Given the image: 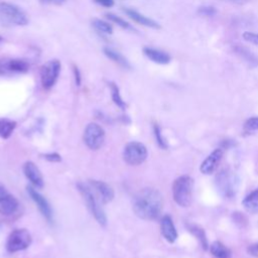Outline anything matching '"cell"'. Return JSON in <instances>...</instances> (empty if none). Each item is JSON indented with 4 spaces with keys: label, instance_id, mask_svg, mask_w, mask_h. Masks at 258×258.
I'll list each match as a JSON object with an SVG mask.
<instances>
[{
    "label": "cell",
    "instance_id": "6da1fadb",
    "mask_svg": "<svg viewBox=\"0 0 258 258\" xmlns=\"http://www.w3.org/2000/svg\"><path fill=\"white\" fill-rule=\"evenodd\" d=\"M162 208L163 198L156 188H142L135 194L132 200V210L142 220H156L160 216Z\"/></svg>",
    "mask_w": 258,
    "mask_h": 258
},
{
    "label": "cell",
    "instance_id": "7a4b0ae2",
    "mask_svg": "<svg viewBox=\"0 0 258 258\" xmlns=\"http://www.w3.org/2000/svg\"><path fill=\"white\" fill-rule=\"evenodd\" d=\"M77 187L83 197L87 208L91 212L92 216L95 218V220L100 224L101 226L105 227L107 225V217L105 215V212L101 206V202L96 197L95 192L91 188V186L88 183L84 182H78Z\"/></svg>",
    "mask_w": 258,
    "mask_h": 258
},
{
    "label": "cell",
    "instance_id": "3957f363",
    "mask_svg": "<svg viewBox=\"0 0 258 258\" xmlns=\"http://www.w3.org/2000/svg\"><path fill=\"white\" fill-rule=\"evenodd\" d=\"M194 179L188 175H181L172 183V197L174 202L182 207H189L192 202Z\"/></svg>",
    "mask_w": 258,
    "mask_h": 258
},
{
    "label": "cell",
    "instance_id": "277c9868",
    "mask_svg": "<svg viewBox=\"0 0 258 258\" xmlns=\"http://www.w3.org/2000/svg\"><path fill=\"white\" fill-rule=\"evenodd\" d=\"M0 23L4 26L12 25H26L28 23V18L25 12L18 6L8 3H0Z\"/></svg>",
    "mask_w": 258,
    "mask_h": 258
},
{
    "label": "cell",
    "instance_id": "5b68a950",
    "mask_svg": "<svg viewBox=\"0 0 258 258\" xmlns=\"http://www.w3.org/2000/svg\"><path fill=\"white\" fill-rule=\"evenodd\" d=\"M238 184L237 175L230 169H224L216 176V186L224 198H233L238 190Z\"/></svg>",
    "mask_w": 258,
    "mask_h": 258
},
{
    "label": "cell",
    "instance_id": "8992f818",
    "mask_svg": "<svg viewBox=\"0 0 258 258\" xmlns=\"http://www.w3.org/2000/svg\"><path fill=\"white\" fill-rule=\"evenodd\" d=\"M148 152L146 146L138 141L127 143L123 150V158L129 165H139L147 158Z\"/></svg>",
    "mask_w": 258,
    "mask_h": 258
},
{
    "label": "cell",
    "instance_id": "52a82bcc",
    "mask_svg": "<svg viewBox=\"0 0 258 258\" xmlns=\"http://www.w3.org/2000/svg\"><path fill=\"white\" fill-rule=\"evenodd\" d=\"M31 242V235L26 229H15L7 238L6 249L10 253H15L28 248Z\"/></svg>",
    "mask_w": 258,
    "mask_h": 258
},
{
    "label": "cell",
    "instance_id": "ba28073f",
    "mask_svg": "<svg viewBox=\"0 0 258 258\" xmlns=\"http://www.w3.org/2000/svg\"><path fill=\"white\" fill-rule=\"evenodd\" d=\"M60 62L57 59H50L40 68V82L45 90L51 89L56 83L60 73Z\"/></svg>",
    "mask_w": 258,
    "mask_h": 258
},
{
    "label": "cell",
    "instance_id": "9c48e42d",
    "mask_svg": "<svg viewBox=\"0 0 258 258\" xmlns=\"http://www.w3.org/2000/svg\"><path fill=\"white\" fill-rule=\"evenodd\" d=\"M84 142L92 150L102 147L105 140V131L97 123H89L84 130Z\"/></svg>",
    "mask_w": 258,
    "mask_h": 258
},
{
    "label": "cell",
    "instance_id": "30bf717a",
    "mask_svg": "<svg viewBox=\"0 0 258 258\" xmlns=\"http://www.w3.org/2000/svg\"><path fill=\"white\" fill-rule=\"evenodd\" d=\"M29 70V63L21 58L8 56L0 57V76L25 74Z\"/></svg>",
    "mask_w": 258,
    "mask_h": 258
},
{
    "label": "cell",
    "instance_id": "8fae6325",
    "mask_svg": "<svg viewBox=\"0 0 258 258\" xmlns=\"http://www.w3.org/2000/svg\"><path fill=\"white\" fill-rule=\"evenodd\" d=\"M19 209L18 200L0 183V214L11 216Z\"/></svg>",
    "mask_w": 258,
    "mask_h": 258
},
{
    "label": "cell",
    "instance_id": "7c38bea8",
    "mask_svg": "<svg viewBox=\"0 0 258 258\" xmlns=\"http://www.w3.org/2000/svg\"><path fill=\"white\" fill-rule=\"evenodd\" d=\"M88 184L91 186V188L93 189V191L95 192L96 197L102 205H106L114 199V189L107 182L102 180L91 179L89 180Z\"/></svg>",
    "mask_w": 258,
    "mask_h": 258
},
{
    "label": "cell",
    "instance_id": "4fadbf2b",
    "mask_svg": "<svg viewBox=\"0 0 258 258\" xmlns=\"http://www.w3.org/2000/svg\"><path fill=\"white\" fill-rule=\"evenodd\" d=\"M26 189H27V192L30 196L31 200L35 203V205L37 206L38 210L42 214V216L49 223H51V221H52V211H51V208H50L47 200L41 194H39L36 190V188L33 187L32 185H27Z\"/></svg>",
    "mask_w": 258,
    "mask_h": 258
},
{
    "label": "cell",
    "instance_id": "5bb4252c",
    "mask_svg": "<svg viewBox=\"0 0 258 258\" xmlns=\"http://www.w3.org/2000/svg\"><path fill=\"white\" fill-rule=\"evenodd\" d=\"M23 172L33 187L39 188V189L43 187L44 180H43L42 174L34 162L26 161L23 164Z\"/></svg>",
    "mask_w": 258,
    "mask_h": 258
},
{
    "label": "cell",
    "instance_id": "9a60e30c",
    "mask_svg": "<svg viewBox=\"0 0 258 258\" xmlns=\"http://www.w3.org/2000/svg\"><path fill=\"white\" fill-rule=\"evenodd\" d=\"M223 154H224V150L222 148H217L209 156H207V158L202 162L200 167V170L202 171V173L204 174L213 173L217 169L223 157Z\"/></svg>",
    "mask_w": 258,
    "mask_h": 258
},
{
    "label": "cell",
    "instance_id": "2e32d148",
    "mask_svg": "<svg viewBox=\"0 0 258 258\" xmlns=\"http://www.w3.org/2000/svg\"><path fill=\"white\" fill-rule=\"evenodd\" d=\"M160 231H161L162 236L164 237V239L167 242H169V243L175 242V240L177 238V232H176V229L174 227V224H173L170 216L165 215L161 218Z\"/></svg>",
    "mask_w": 258,
    "mask_h": 258
},
{
    "label": "cell",
    "instance_id": "e0dca14e",
    "mask_svg": "<svg viewBox=\"0 0 258 258\" xmlns=\"http://www.w3.org/2000/svg\"><path fill=\"white\" fill-rule=\"evenodd\" d=\"M124 12L127 14V16L129 18H131L133 21L143 25V26H146V27H150V28H154V29H159L160 28V25L154 21L153 19L143 15L142 13L136 11V10H133V9H128V8H124L123 9Z\"/></svg>",
    "mask_w": 258,
    "mask_h": 258
},
{
    "label": "cell",
    "instance_id": "ac0fdd59",
    "mask_svg": "<svg viewBox=\"0 0 258 258\" xmlns=\"http://www.w3.org/2000/svg\"><path fill=\"white\" fill-rule=\"evenodd\" d=\"M143 53L147 58L159 64H167L170 61V55L167 52L154 47H143Z\"/></svg>",
    "mask_w": 258,
    "mask_h": 258
},
{
    "label": "cell",
    "instance_id": "d6986e66",
    "mask_svg": "<svg viewBox=\"0 0 258 258\" xmlns=\"http://www.w3.org/2000/svg\"><path fill=\"white\" fill-rule=\"evenodd\" d=\"M244 209L250 214L258 213V188L251 191L242 202Z\"/></svg>",
    "mask_w": 258,
    "mask_h": 258
},
{
    "label": "cell",
    "instance_id": "ffe728a7",
    "mask_svg": "<svg viewBox=\"0 0 258 258\" xmlns=\"http://www.w3.org/2000/svg\"><path fill=\"white\" fill-rule=\"evenodd\" d=\"M104 53L106 54V56H108L110 59H112L114 62L118 63L119 66H121L122 68L125 69H130V62L128 61V59L121 54L119 51L111 48V47H105L104 48Z\"/></svg>",
    "mask_w": 258,
    "mask_h": 258
},
{
    "label": "cell",
    "instance_id": "44dd1931",
    "mask_svg": "<svg viewBox=\"0 0 258 258\" xmlns=\"http://www.w3.org/2000/svg\"><path fill=\"white\" fill-rule=\"evenodd\" d=\"M209 248L215 258H230L232 255L231 250L220 241L213 242Z\"/></svg>",
    "mask_w": 258,
    "mask_h": 258
},
{
    "label": "cell",
    "instance_id": "7402d4cb",
    "mask_svg": "<svg viewBox=\"0 0 258 258\" xmlns=\"http://www.w3.org/2000/svg\"><path fill=\"white\" fill-rule=\"evenodd\" d=\"M16 128V122L7 118H0V137L8 139Z\"/></svg>",
    "mask_w": 258,
    "mask_h": 258
},
{
    "label": "cell",
    "instance_id": "603a6c76",
    "mask_svg": "<svg viewBox=\"0 0 258 258\" xmlns=\"http://www.w3.org/2000/svg\"><path fill=\"white\" fill-rule=\"evenodd\" d=\"M187 229L188 231L199 240V242L201 243L202 247L207 250L209 248V244H208V240L205 234V231L203 230V228H201L200 226L196 225V224H187Z\"/></svg>",
    "mask_w": 258,
    "mask_h": 258
},
{
    "label": "cell",
    "instance_id": "cb8c5ba5",
    "mask_svg": "<svg viewBox=\"0 0 258 258\" xmlns=\"http://www.w3.org/2000/svg\"><path fill=\"white\" fill-rule=\"evenodd\" d=\"M235 50L251 67H256L258 64V57L252 51L247 49V47L238 46V47H235Z\"/></svg>",
    "mask_w": 258,
    "mask_h": 258
},
{
    "label": "cell",
    "instance_id": "d4e9b609",
    "mask_svg": "<svg viewBox=\"0 0 258 258\" xmlns=\"http://www.w3.org/2000/svg\"><path fill=\"white\" fill-rule=\"evenodd\" d=\"M109 87H110V90H111V97H112V100L113 102L121 109H125L126 108V103L125 101H123L121 95H120V91H119V88L118 86L113 83V82H110L109 83Z\"/></svg>",
    "mask_w": 258,
    "mask_h": 258
},
{
    "label": "cell",
    "instance_id": "484cf974",
    "mask_svg": "<svg viewBox=\"0 0 258 258\" xmlns=\"http://www.w3.org/2000/svg\"><path fill=\"white\" fill-rule=\"evenodd\" d=\"M92 24H93L94 28H95L97 31H99V32L106 33V34H112V33H113V27H112V25H111L110 23L104 21V20L95 18V19H93Z\"/></svg>",
    "mask_w": 258,
    "mask_h": 258
},
{
    "label": "cell",
    "instance_id": "4316f807",
    "mask_svg": "<svg viewBox=\"0 0 258 258\" xmlns=\"http://www.w3.org/2000/svg\"><path fill=\"white\" fill-rule=\"evenodd\" d=\"M106 17H107L110 21L116 23L118 26H120V27H122V28H124V29L134 30V28H133L127 21H125L124 19H122L121 17H119V16H117V15H115V14H113V13H107V14H106Z\"/></svg>",
    "mask_w": 258,
    "mask_h": 258
},
{
    "label": "cell",
    "instance_id": "83f0119b",
    "mask_svg": "<svg viewBox=\"0 0 258 258\" xmlns=\"http://www.w3.org/2000/svg\"><path fill=\"white\" fill-rule=\"evenodd\" d=\"M243 130L245 133H252L258 130V117H252L246 120L243 126Z\"/></svg>",
    "mask_w": 258,
    "mask_h": 258
},
{
    "label": "cell",
    "instance_id": "f1b7e54d",
    "mask_svg": "<svg viewBox=\"0 0 258 258\" xmlns=\"http://www.w3.org/2000/svg\"><path fill=\"white\" fill-rule=\"evenodd\" d=\"M153 131H154V135H155V138H156V141L158 143V145L161 147V148H166L167 147V144L166 142L164 141L162 135H161V131H160V128L157 124H154L153 125Z\"/></svg>",
    "mask_w": 258,
    "mask_h": 258
},
{
    "label": "cell",
    "instance_id": "f546056e",
    "mask_svg": "<svg viewBox=\"0 0 258 258\" xmlns=\"http://www.w3.org/2000/svg\"><path fill=\"white\" fill-rule=\"evenodd\" d=\"M243 38H244L246 41H248V42H250V43H252V44L258 46V33L250 32V31H245V32L243 33Z\"/></svg>",
    "mask_w": 258,
    "mask_h": 258
},
{
    "label": "cell",
    "instance_id": "4dcf8cb0",
    "mask_svg": "<svg viewBox=\"0 0 258 258\" xmlns=\"http://www.w3.org/2000/svg\"><path fill=\"white\" fill-rule=\"evenodd\" d=\"M40 156H42V158H44L45 160H47L49 162H59L61 160L60 155L58 153H56V152L44 153V154H41Z\"/></svg>",
    "mask_w": 258,
    "mask_h": 258
},
{
    "label": "cell",
    "instance_id": "1f68e13d",
    "mask_svg": "<svg viewBox=\"0 0 258 258\" xmlns=\"http://www.w3.org/2000/svg\"><path fill=\"white\" fill-rule=\"evenodd\" d=\"M198 13L205 15V16H212L216 13V9L212 6H203V7L199 8Z\"/></svg>",
    "mask_w": 258,
    "mask_h": 258
},
{
    "label": "cell",
    "instance_id": "d6a6232c",
    "mask_svg": "<svg viewBox=\"0 0 258 258\" xmlns=\"http://www.w3.org/2000/svg\"><path fill=\"white\" fill-rule=\"evenodd\" d=\"M73 72H74V76H75L76 85L80 86L81 85V81H82V77H81V73L79 71V68L76 64L73 66Z\"/></svg>",
    "mask_w": 258,
    "mask_h": 258
},
{
    "label": "cell",
    "instance_id": "836d02e7",
    "mask_svg": "<svg viewBox=\"0 0 258 258\" xmlns=\"http://www.w3.org/2000/svg\"><path fill=\"white\" fill-rule=\"evenodd\" d=\"M247 252H248L251 256L258 257V242H257V243H254V244H251V245L248 247Z\"/></svg>",
    "mask_w": 258,
    "mask_h": 258
},
{
    "label": "cell",
    "instance_id": "e575fe53",
    "mask_svg": "<svg viewBox=\"0 0 258 258\" xmlns=\"http://www.w3.org/2000/svg\"><path fill=\"white\" fill-rule=\"evenodd\" d=\"M94 2H96L97 4H99L103 7H107V8H110L114 5V0H94Z\"/></svg>",
    "mask_w": 258,
    "mask_h": 258
},
{
    "label": "cell",
    "instance_id": "d590c367",
    "mask_svg": "<svg viewBox=\"0 0 258 258\" xmlns=\"http://www.w3.org/2000/svg\"><path fill=\"white\" fill-rule=\"evenodd\" d=\"M42 3H46V4H53V5H60L62 3H64L67 0H40Z\"/></svg>",
    "mask_w": 258,
    "mask_h": 258
},
{
    "label": "cell",
    "instance_id": "8d00e7d4",
    "mask_svg": "<svg viewBox=\"0 0 258 258\" xmlns=\"http://www.w3.org/2000/svg\"><path fill=\"white\" fill-rule=\"evenodd\" d=\"M2 40H3V38H2V36H1V35H0V43H1V42H2Z\"/></svg>",
    "mask_w": 258,
    "mask_h": 258
},
{
    "label": "cell",
    "instance_id": "74e56055",
    "mask_svg": "<svg viewBox=\"0 0 258 258\" xmlns=\"http://www.w3.org/2000/svg\"><path fill=\"white\" fill-rule=\"evenodd\" d=\"M232 1H243V0H232Z\"/></svg>",
    "mask_w": 258,
    "mask_h": 258
}]
</instances>
